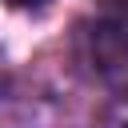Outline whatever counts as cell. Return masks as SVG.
Segmentation results:
<instances>
[{"instance_id": "cell-2", "label": "cell", "mask_w": 128, "mask_h": 128, "mask_svg": "<svg viewBox=\"0 0 128 128\" xmlns=\"http://www.w3.org/2000/svg\"><path fill=\"white\" fill-rule=\"evenodd\" d=\"M96 8H100V16L104 20H112V24H124L128 28V0H92Z\"/></svg>"}, {"instance_id": "cell-3", "label": "cell", "mask_w": 128, "mask_h": 128, "mask_svg": "<svg viewBox=\"0 0 128 128\" xmlns=\"http://www.w3.org/2000/svg\"><path fill=\"white\" fill-rule=\"evenodd\" d=\"M12 8H40V4H48V0H8Z\"/></svg>"}, {"instance_id": "cell-1", "label": "cell", "mask_w": 128, "mask_h": 128, "mask_svg": "<svg viewBox=\"0 0 128 128\" xmlns=\"http://www.w3.org/2000/svg\"><path fill=\"white\" fill-rule=\"evenodd\" d=\"M84 52L104 84H116V88L128 84V28L124 24L96 20L84 32Z\"/></svg>"}]
</instances>
